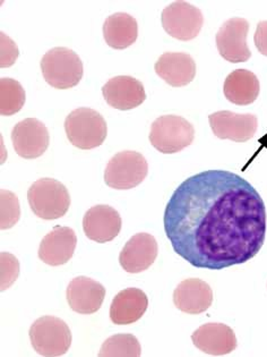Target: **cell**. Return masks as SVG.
Here are the masks:
<instances>
[{
  "label": "cell",
  "mask_w": 267,
  "mask_h": 357,
  "mask_svg": "<svg viewBox=\"0 0 267 357\" xmlns=\"http://www.w3.org/2000/svg\"><path fill=\"white\" fill-rule=\"evenodd\" d=\"M163 220L177 255L200 269L246 264L266 237L264 201L246 179L227 170L186 179L168 202Z\"/></svg>",
  "instance_id": "1"
},
{
  "label": "cell",
  "mask_w": 267,
  "mask_h": 357,
  "mask_svg": "<svg viewBox=\"0 0 267 357\" xmlns=\"http://www.w3.org/2000/svg\"><path fill=\"white\" fill-rule=\"evenodd\" d=\"M65 130L70 142L82 150L102 146L108 134L104 117L91 108H79L70 112L65 121Z\"/></svg>",
  "instance_id": "2"
},
{
  "label": "cell",
  "mask_w": 267,
  "mask_h": 357,
  "mask_svg": "<svg viewBox=\"0 0 267 357\" xmlns=\"http://www.w3.org/2000/svg\"><path fill=\"white\" fill-rule=\"evenodd\" d=\"M43 77L52 88L66 90L76 86L83 77V63L76 52L65 47L51 49L41 61Z\"/></svg>",
  "instance_id": "3"
},
{
  "label": "cell",
  "mask_w": 267,
  "mask_h": 357,
  "mask_svg": "<svg viewBox=\"0 0 267 357\" xmlns=\"http://www.w3.org/2000/svg\"><path fill=\"white\" fill-rule=\"evenodd\" d=\"M149 139L159 152L173 155L193 144L195 128L187 119L180 116H161L153 121Z\"/></svg>",
  "instance_id": "4"
},
{
  "label": "cell",
  "mask_w": 267,
  "mask_h": 357,
  "mask_svg": "<svg viewBox=\"0 0 267 357\" xmlns=\"http://www.w3.org/2000/svg\"><path fill=\"white\" fill-rule=\"evenodd\" d=\"M29 204L39 218L55 220L66 215L70 206V193L56 179L42 178L29 188Z\"/></svg>",
  "instance_id": "5"
},
{
  "label": "cell",
  "mask_w": 267,
  "mask_h": 357,
  "mask_svg": "<svg viewBox=\"0 0 267 357\" xmlns=\"http://www.w3.org/2000/svg\"><path fill=\"white\" fill-rule=\"evenodd\" d=\"M30 339L38 354L44 357L63 356L72 345L70 327L51 315L38 319L31 326Z\"/></svg>",
  "instance_id": "6"
},
{
  "label": "cell",
  "mask_w": 267,
  "mask_h": 357,
  "mask_svg": "<svg viewBox=\"0 0 267 357\" xmlns=\"http://www.w3.org/2000/svg\"><path fill=\"white\" fill-rule=\"evenodd\" d=\"M149 173L144 155L135 151H122L113 155L106 165L104 182L115 190H131L143 183Z\"/></svg>",
  "instance_id": "7"
},
{
  "label": "cell",
  "mask_w": 267,
  "mask_h": 357,
  "mask_svg": "<svg viewBox=\"0 0 267 357\" xmlns=\"http://www.w3.org/2000/svg\"><path fill=\"white\" fill-rule=\"evenodd\" d=\"M162 26L170 37L180 41H191L203 28V13L186 1H175L164 8Z\"/></svg>",
  "instance_id": "8"
},
{
  "label": "cell",
  "mask_w": 267,
  "mask_h": 357,
  "mask_svg": "<svg viewBox=\"0 0 267 357\" xmlns=\"http://www.w3.org/2000/svg\"><path fill=\"white\" fill-rule=\"evenodd\" d=\"M249 23L246 19L234 17L222 25L216 33V47L225 61L238 64L245 63L252 57L247 45Z\"/></svg>",
  "instance_id": "9"
},
{
  "label": "cell",
  "mask_w": 267,
  "mask_h": 357,
  "mask_svg": "<svg viewBox=\"0 0 267 357\" xmlns=\"http://www.w3.org/2000/svg\"><path fill=\"white\" fill-rule=\"evenodd\" d=\"M212 132L221 139L243 143L255 137L258 119L252 114H236L229 110L213 112L209 116Z\"/></svg>",
  "instance_id": "10"
},
{
  "label": "cell",
  "mask_w": 267,
  "mask_h": 357,
  "mask_svg": "<svg viewBox=\"0 0 267 357\" xmlns=\"http://www.w3.org/2000/svg\"><path fill=\"white\" fill-rule=\"evenodd\" d=\"M12 142L19 157L37 159L48 149L50 142L48 128L39 119H24L13 128Z\"/></svg>",
  "instance_id": "11"
},
{
  "label": "cell",
  "mask_w": 267,
  "mask_h": 357,
  "mask_svg": "<svg viewBox=\"0 0 267 357\" xmlns=\"http://www.w3.org/2000/svg\"><path fill=\"white\" fill-rule=\"evenodd\" d=\"M158 255V242L154 236L147 233L136 234L120 252L119 264L126 273H143L154 264Z\"/></svg>",
  "instance_id": "12"
},
{
  "label": "cell",
  "mask_w": 267,
  "mask_h": 357,
  "mask_svg": "<svg viewBox=\"0 0 267 357\" xmlns=\"http://www.w3.org/2000/svg\"><path fill=\"white\" fill-rule=\"evenodd\" d=\"M122 217L111 206H95L88 210L83 218V229L93 242H111L122 230Z\"/></svg>",
  "instance_id": "13"
},
{
  "label": "cell",
  "mask_w": 267,
  "mask_h": 357,
  "mask_svg": "<svg viewBox=\"0 0 267 357\" xmlns=\"http://www.w3.org/2000/svg\"><path fill=\"white\" fill-rule=\"evenodd\" d=\"M104 100L118 110H131L145 101L144 85L131 76H115L102 86Z\"/></svg>",
  "instance_id": "14"
},
{
  "label": "cell",
  "mask_w": 267,
  "mask_h": 357,
  "mask_svg": "<svg viewBox=\"0 0 267 357\" xmlns=\"http://www.w3.org/2000/svg\"><path fill=\"white\" fill-rule=\"evenodd\" d=\"M191 340L200 351L211 356L230 354L237 348L236 333L223 324H207L200 326L193 335Z\"/></svg>",
  "instance_id": "15"
},
{
  "label": "cell",
  "mask_w": 267,
  "mask_h": 357,
  "mask_svg": "<svg viewBox=\"0 0 267 357\" xmlns=\"http://www.w3.org/2000/svg\"><path fill=\"white\" fill-rule=\"evenodd\" d=\"M67 302L79 314H93L99 311L106 297V288L88 277H77L68 284Z\"/></svg>",
  "instance_id": "16"
},
{
  "label": "cell",
  "mask_w": 267,
  "mask_h": 357,
  "mask_svg": "<svg viewBox=\"0 0 267 357\" xmlns=\"http://www.w3.org/2000/svg\"><path fill=\"white\" fill-rule=\"evenodd\" d=\"M76 234L70 227H55L40 243V260L52 266H63L73 257Z\"/></svg>",
  "instance_id": "17"
},
{
  "label": "cell",
  "mask_w": 267,
  "mask_h": 357,
  "mask_svg": "<svg viewBox=\"0 0 267 357\" xmlns=\"http://www.w3.org/2000/svg\"><path fill=\"white\" fill-rule=\"evenodd\" d=\"M173 303L177 309L184 313L200 314L212 305V288L200 279H186L173 291Z\"/></svg>",
  "instance_id": "18"
},
{
  "label": "cell",
  "mask_w": 267,
  "mask_h": 357,
  "mask_svg": "<svg viewBox=\"0 0 267 357\" xmlns=\"http://www.w3.org/2000/svg\"><path fill=\"white\" fill-rule=\"evenodd\" d=\"M155 73L173 88H181L193 82L196 64L186 52H165L154 65Z\"/></svg>",
  "instance_id": "19"
},
{
  "label": "cell",
  "mask_w": 267,
  "mask_h": 357,
  "mask_svg": "<svg viewBox=\"0 0 267 357\" xmlns=\"http://www.w3.org/2000/svg\"><path fill=\"white\" fill-rule=\"evenodd\" d=\"M149 307V298L138 288H127L113 298L110 306V319L118 326L135 324Z\"/></svg>",
  "instance_id": "20"
},
{
  "label": "cell",
  "mask_w": 267,
  "mask_h": 357,
  "mask_svg": "<svg viewBox=\"0 0 267 357\" xmlns=\"http://www.w3.org/2000/svg\"><path fill=\"white\" fill-rule=\"evenodd\" d=\"M223 92L230 102L237 106H248L257 100L261 84L257 76L250 70H234L225 79Z\"/></svg>",
  "instance_id": "21"
},
{
  "label": "cell",
  "mask_w": 267,
  "mask_h": 357,
  "mask_svg": "<svg viewBox=\"0 0 267 357\" xmlns=\"http://www.w3.org/2000/svg\"><path fill=\"white\" fill-rule=\"evenodd\" d=\"M138 37V25L135 17L127 13H115L104 24V38L108 46L117 50L131 47Z\"/></svg>",
  "instance_id": "22"
},
{
  "label": "cell",
  "mask_w": 267,
  "mask_h": 357,
  "mask_svg": "<svg viewBox=\"0 0 267 357\" xmlns=\"http://www.w3.org/2000/svg\"><path fill=\"white\" fill-rule=\"evenodd\" d=\"M142 354L140 342L131 333L109 337L101 346V357H138Z\"/></svg>",
  "instance_id": "23"
},
{
  "label": "cell",
  "mask_w": 267,
  "mask_h": 357,
  "mask_svg": "<svg viewBox=\"0 0 267 357\" xmlns=\"http://www.w3.org/2000/svg\"><path fill=\"white\" fill-rule=\"evenodd\" d=\"M25 91L21 83L16 79L3 77L0 79V114L12 116L23 108Z\"/></svg>",
  "instance_id": "24"
},
{
  "label": "cell",
  "mask_w": 267,
  "mask_h": 357,
  "mask_svg": "<svg viewBox=\"0 0 267 357\" xmlns=\"http://www.w3.org/2000/svg\"><path fill=\"white\" fill-rule=\"evenodd\" d=\"M21 215L19 197L7 190L0 191V228L10 229L17 224Z\"/></svg>",
  "instance_id": "25"
},
{
  "label": "cell",
  "mask_w": 267,
  "mask_h": 357,
  "mask_svg": "<svg viewBox=\"0 0 267 357\" xmlns=\"http://www.w3.org/2000/svg\"><path fill=\"white\" fill-rule=\"evenodd\" d=\"M0 282L1 291H6L16 282L19 275V262L13 255L1 252L0 255Z\"/></svg>",
  "instance_id": "26"
},
{
  "label": "cell",
  "mask_w": 267,
  "mask_h": 357,
  "mask_svg": "<svg viewBox=\"0 0 267 357\" xmlns=\"http://www.w3.org/2000/svg\"><path fill=\"white\" fill-rule=\"evenodd\" d=\"M1 67H10L15 63L16 59L19 57V48L16 46V43L7 37L6 34L1 32Z\"/></svg>",
  "instance_id": "27"
},
{
  "label": "cell",
  "mask_w": 267,
  "mask_h": 357,
  "mask_svg": "<svg viewBox=\"0 0 267 357\" xmlns=\"http://www.w3.org/2000/svg\"><path fill=\"white\" fill-rule=\"evenodd\" d=\"M254 41L258 52L267 57V21L259 22L256 29Z\"/></svg>",
  "instance_id": "28"
}]
</instances>
